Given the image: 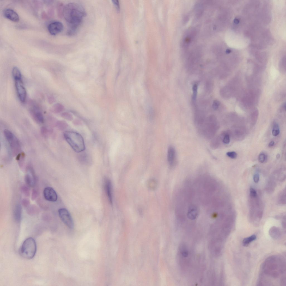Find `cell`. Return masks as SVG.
Listing matches in <instances>:
<instances>
[{"mask_svg": "<svg viewBox=\"0 0 286 286\" xmlns=\"http://www.w3.org/2000/svg\"><path fill=\"white\" fill-rule=\"evenodd\" d=\"M63 15L69 26L68 34L71 36L76 33L78 27L86 16V13L84 8L81 5L72 3L68 4L64 7Z\"/></svg>", "mask_w": 286, "mask_h": 286, "instance_id": "obj_1", "label": "cell"}, {"mask_svg": "<svg viewBox=\"0 0 286 286\" xmlns=\"http://www.w3.org/2000/svg\"><path fill=\"white\" fill-rule=\"evenodd\" d=\"M64 136L66 142L76 152L80 153L85 150L84 138L79 133L73 131H66L64 133Z\"/></svg>", "mask_w": 286, "mask_h": 286, "instance_id": "obj_2", "label": "cell"}, {"mask_svg": "<svg viewBox=\"0 0 286 286\" xmlns=\"http://www.w3.org/2000/svg\"><path fill=\"white\" fill-rule=\"evenodd\" d=\"M36 250V241L33 238H29L23 242L19 249V253L23 258L31 259L34 257Z\"/></svg>", "mask_w": 286, "mask_h": 286, "instance_id": "obj_3", "label": "cell"}, {"mask_svg": "<svg viewBox=\"0 0 286 286\" xmlns=\"http://www.w3.org/2000/svg\"><path fill=\"white\" fill-rule=\"evenodd\" d=\"M4 134L9 144L13 154L15 155H18L21 150V147L20 143L16 137L12 132L8 130H5L4 131Z\"/></svg>", "mask_w": 286, "mask_h": 286, "instance_id": "obj_4", "label": "cell"}, {"mask_svg": "<svg viewBox=\"0 0 286 286\" xmlns=\"http://www.w3.org/2000/svg\"><path fill=\"white\" fill-rule=\"evenodd\" d=\"M59 216L62 221L70 229L74 227V223L72 217L68 211L65 208H61L58 210Z\"/></svg>", "mask_w": 286, "mask_h": 286, "instance_id": "obj_5", "label": "cell"}, {"mask_svg": "<svg viewBox=\"0 0 286 286\" xmlns=\"http://www.w3.org/2000/svg\"><path fill=\"white\" fill-rule=\"evenodd\" d=\"M14 80L15 87L19 98L21 102L24 103L26 100L27 93L22 78L14 79Z\"/></svg>", "mask_w": 286, "mask_h": 286, "instance_id": "obj_6", "label": "cell"}, {"mask_svg": "<svg viewBox=\"0 0 286 286\" xmlns=\"http://www.w3.org/2000/svg\"><path fill=\"white\" fill-rule=\"evenodd\" d=\"M27 173L25 176V181L27 185L32 187L36 185V177L33 168L31 166L27 168Z\"/></svg>", "mask_w": 286, "mask_h": 286, "instance_id": "obj_7", "label": "cell"}, {"mask_svg": "<svg viewBox=\"0 0 286 286\" xmlns=\"http://www.w3.org/2000/svg\"><path fill=\"white\" fill-rule=\"evenodd\" d=\"M48 29L51 35L55 36L62 32L64 29V26L60 22H54L49 25Z\"/></svg>", "mask_w": 286, "mask_h": 286, "instance_id": "obj_8", "label": "cell"}, {"mask_svg": "<svg viewBox=\"0 0 286 286\" xmlns=\"http://www.w3.org/2000/svg\"><path fill=\"white\" fill-rule=\"evenodd\" d=\"M44 195L45 198L47 201L55 202L57 200L58 196L56 192L52 187H46L44 191Z\"/></svg>", "mask_w": 286, "mask_h": 286, "instance_id": "obj_9", "label": "cell"}, {"mask_svg": "<svg viewBox=\"0 0 286 286\" xmlns=\"http://www.w3.org/2000/svg\"><path fill=\"white\" fill-rule=\"evenodd\" d=\"M30 113L31 116L37 122L41 124L44 123V116L36 105H33L30 109Z\"/></svg>", "mask_w": 286, "mask_h": 286, "instance_id": "obj_10", "label": "cell"}, {"mask_svg": "<svg viewBox=\"0 0 286 286\" xmlns=\"http://www.w3.org/2000/svg\"><path fill=\"white\" fill-rule=\"evenodd\" d=\"M4 16L7 19L14 22H17L19 21L18 14L13 9H7L3 12Z\"/></svg>", "mask_w": 286, "mask_h": 286, "instance_id": "obj_11", "label": "cell"}, {"mask_svg": "<svg viewBox=\"0 0 286 286\" xmlns=\"http://www.w3.org/2000/svg\"><path fill=\"white\" fill-rule=\"evenodd\" d=\"M105 191L109 202L112 203V185L111 182L109 180L106 179L105 181Z\"/></svg>", "mask_w": 286, "mask_h": 286, "instance_id": "obj_12", "label": "cell"}, {"mask_svg": "<svg viewBox=\"0 0 286 286\" xmlns=\"http://www.w3.org/2000/svg\"><path fill=\"white\" fill-rule=\"evenodd\" d=\"M176 157L175 151L174 148L170 147L168 149L167 154V159L169 165L172 166H174Z\"/></svg>", "mask_w": 286, "mask_h": 286, "instance_id": "obj_13", "label": "cell"}, {"mask_svg": "<svg viewBox=\"0 0 286 286\" xmlns=\"http://www.w3.org/2000/svg\"><path fill=\"white\" fill-rule=\"evenodd\" d=\"M14 217L16 221L19 222L21 220L22 215V209L21 205H16L14 210Z\"/></svg>", "mask_w": 286, "mask_h": 286, "instance_id": "obj_14", "label": "cell"}, {"mask_svg": "<svg viewBox=\"0 0 286 286\" xmlns=\"http://www.w3.org/2000/svg\"><path fill=\"white\" fill-rule=\"evenodd\" d=\"M81 154L78 156L80 161L84 163H88L90 161V158L89 156L85 153H80Z\"/></svg>", "mask_w": 286, "mask_h": 286, "instance_id": "obj_15", "label": "cell"}, {"mask_svg": "<svg viewBox=\"0 0 286 286\" xmlns=\"http://www.w3.org/2000/svg\"><path fill=\"white\" fill-rule=\"evenodd\" d=\"M64 107L62 104L57 103L54 105L52 108V110L54 113H59L63 111L64 109Z\"/></svg>", "mask_w": 286, "mask_h": 286, "instance_id": "obj_16", "label": "cell"}, {"mask_svg": "<svg viewBox=\"0 0 286 286\" xmlns=\"http://www.w3.org/2000/svg\"><path fill=\"white\" fill-rule=\"evenodd\" d=\"M12 74L14 79L22 78L20 71L16 67H14L12 70Z\"/></svg>", "mask_w": 286, "mask_h": 286, "instance_id": "obj_17", "label": "cell"}, {"mask_svg": "<svg viewBox=\"0 0 286 286\" xmlns=\"http://www.w3.org/2000/svg\"><path fill=\"white\" fill-rule=\"evenodd\" d=\"M57 126L58 129L62 130H64L67 128L68 124L65 121H59L57 123Z\"/></svg>", "mask_w": 286, "mask_h": 286, "instance_id": "obj_18", "label": "cell"}, {"mask_svg": "<svg viewBox=\"0 0 286 286\" xmlns=\"http://www.w3.org/2000/svg\"><path fill=\"white\" fill-rule=\"evenodd\" d=\"M256 236L255 235H253L249 238L244 239L243 241V244L245 246H248L252 241L256 240Z\"/></svg>", "mask_w": 286, "mask_h": 286, "instance_id": "obj_19", "label": "cell"}, {"mask_svg": "<svg viewBox=\"0 0 286 286\" xmlns=\"http://www.w3.org/2000/svg\"><path fill=\"white\" fill-rule=\"evenodd\" d=\"M61 116L65 119L69 121H71L73 119V117L72 115L69 112H65L62 113Z\"/></svg>", "mask_w": 286, "mask_h": 286, "instance_id": "obj_20", "label": "cell"}, {"mask_svg": "<svg viewBox=\"0 0 286 286\" xmlns=\"http://www.w3.org/2000/svg\"><path fill=\"white\" fill-rule=\"evenodd\" d=\"M267 160V156L264 153H261L258 156V160L261 163L265 162Z\"/></svg>", "mask_w": 286, "mask_h": 286, "instance_id": "obj_21", "label": "cell"}, {"mask_svg": "<svg viewBox=\"0 0 286 286\" xmlns=\"http://www.w3.org/2000/svg\"><path fill=\"white\" fill-rule=\"evenodd\" d=\"M280 132L279 125L277 124H275L272 131V135L274 136H276L279 134Z\"/></svg>", "mask_w": 286, "mask_h": 286, "instance_id": "obj_22", "label": "cell"}, {"mask_svg": "<svg viewBox=\"0 0 286 286\" xmlns=\"http://www.w3.org/2000/svg\"><path fill=\"white\" fill-rule=\"evenodd\" d=\"M21 189L22 193L27 197H29L30 195V190L28 187L26 186H22Z\"/></svg>", "mask_w": 286, "mask_h": 286, "instance_id": "obj_23", "label": "cell"}, {"mask_svg": "<svg viewBox=\"0 0 286 286\" xmlns=\"http://www.w3.org/2000/svg\"><path fill=\"white\" fill-rule=\"evenodd\" d=\"M198 86L197 84H194L193 86V98L194 101L196 99L197 94Z\"/></svg>", "mask_w": 286, "mask_h": 286, "instance_id": "obj_24", "label": "cell"}, {"mask_svg": "<svg viewBox=\"0 0 286 286\" xmlns=\"http://www.w3.org/2000/svg\"><path fill=\"white\" fill-rule=\"evenodd\" d=\"M226 155L232 159H236L237 156L236 153L234 151L228 152L227 153Z\"/></svg>", "mask_w": 286, "mask_h": 286, "instance_id": "obj_25", "label": "cell"}, {"mask_svg": "<svg viewBox=\"0 0 286 286\" xmlns=\"http://www.w3.org/2000/svg\"><path fill=\"white\" fill-rule=\"evenodd\" d=\"M250 195L251 197L254 198L257 197V194L256 191L253 188L250 189Z\"/></svg>", "mask_w": 286, "mask_h": 286, "instance_id": "obj_26", "label": "cell"}, {"mask_svg": "<svg viewBox=\"0 0 286 286\" xmlns=\"http://www.w3.org/2000/svg\"><path fill=\"white\" fill-rule=\"evenodd\" d=\"M181 248V253L182 255L184 257H187L188 255V253L187 250H186L185 247L182 246Z\"/></svg>", "mask_w": 286, "mask_h": 286, "instance_id": "obj_27", "label": "cell"}, {"mask_svg": "<svg viewBox=\"0 0 286 286\" xmlns=\"http://www.w3.org/2000/svg\"><path fill=\"white\" fill-rule=\"evenodd\" d=\"M38 191L36 189H34L32 191V200H34L38 197Z\"/></svg>", "mask_w": 286, "mask_h": 286, "instance_id": "obj_28", "label": "cell"}, {"mask_svg": "<svg viewBox=\"0 0 286 286\" xmlns=\"http://www.w3.org/2000/svg\"><path fill=\"white\" fill-rule=\"evenodd\" d=\"M22 204L23 206L27 207L29 206L30 204V202L28 199H24L22 200Z\"/></svg>", "mask_w": 286, "mask_h": 286, "instance_id": "obj_29", "label": "cell"}, {"mask_svg": "<svg viewBox=\"0 0 286 286\" xmlns=\"http://www.w3.org/2000/svg\"><path fill=\"white\" fill-rule=\"evenodd\" d=\"M37 209L36 207L35 206H31V207L28 210V213L29 214H33L36 213L37 211H36L37 210Z\"/></svg>", "mask_w": 286, "mask_h": 286, "instance_id": "obj_30", "label": "cell"}, {"mask_svg": "<svg viewBox=\"0 0 286 286\" xmlns=\"http://www.w3.org/2000/svg\"><path fill=\"white\" fill-rule=\"evenodd\" d=\"M220 105L219 102L217 100H214L212 105V107L214 110H216L218 108Z\"/></svg>", "mask_w": 286, "mask_h": 286, "instance_id": "obj_31", "label": "cell"}, {"mask_svg": "<svg viewBox=\"0 0 286 286\" xmlns=\"http://www.w3.org/2000/svg\"><path fill=\"white\" fill-rule=\"evenodd\" d=\"M223 142L226 144H229L230 142V136L229 135H226L224 137L223 140Z\"/></svg>", "mask_w": 286, "mask_h": 286, "instance_id": "obj_32", "label": "cell"}, {"mask_svg": "<svg viewBox=\"0 0 286 286\" xmlns=\"http://www.w3.org/2000/svg\"><path fill=\"white\" fill-rule=\"evenodd\" d=\"M259 175L258 173H256L254 175L253 180L254 182L256 183H258L259 181Z\"/></svg>", "mask_w": 286, "mask_h": 286, "instance_id": "obj_33", "label": "cell"}, {"mask_svg": "<svg viewBox=\"0 0 286 286\" xmlns=\"http://www.w3.org/2000/svg\"><path fill=\"white\" fill-rule=\"evenodd\" d=\"M112 2L115 6L117 10H119L120 9V6L119 1L117 0H113Z\"/></svg>", "mask_w": 286, "mask_h": 286, "instance_id": "obj_34", "label": "cell"}, {"mask_svg": "<svg viewBox=\"0 0 286 286\" xmlns=\"http://www.w3.org/2000/svg\"><path fill=\"white\" fill-rule=\"evenodd\" d=\"M48 100L49 104H52L55 101V99L52 96H50L48 98Z\"/></svg>", "mask_w": 286, "mask_h": 286, "instance_id": "obj_35", "label": "cell"}, {"mask_svg": "<svg viewBox=\"0 0 286 286\" xmlns=\"http://www.w3.org/2000/svg\"><path fill=\"white\" fill-rule=\"evenodd\" d=\"M275 143L273 141H271L270 142L269 144V147H273L274 145H275Z\"/></svg>", "mask_w": 286, "mask_h": 286, "instance_id": "obj_36", "label": "cell"}, {"mask_svg": "<svg viewBox=\"0 0 286 286\" xmlns=\"http://www.w3.org/2000/svg\"><path fill=\"white\" fill-rule=\"evenodd\" d=\"M280 157V155L279 154H277L276 156V158L277 159H279Z\"/></svg>", "mask_w": 286, "mask_h": 286, "instance_id": "obj_37", "label": "cell"}]
</instances>
